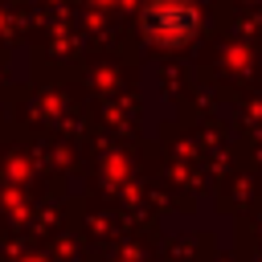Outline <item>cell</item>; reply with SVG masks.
<instances>
[{
    "label": "cell",
    "mask_w": 262,
    "mask_h": 262,
    "mask_svg": "<svg viewBox=\"0 0 262 262\" xmlns=\"http://www.w3.org/2000/svg\"><path fill=\"white\" fill-rule=\"evenodd\" d=\"M139 29L151 45H188L201 29V12L192 0H147L139 12Z\"/></svg>",
    "instance_id": "cell-1"
}]
</instances>
